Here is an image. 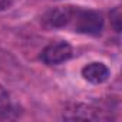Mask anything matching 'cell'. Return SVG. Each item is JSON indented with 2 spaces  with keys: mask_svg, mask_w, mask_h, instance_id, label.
<instances>
[{
  "mask_svg": "<svg viewBox=\"0 0 122 122\" xmlns=\"http://www.w3.org/2000/svg\"><path fill=\"white\" fill-rule=\"evenodd\" d=\"M13 5V0H0V10H6Z\"/></svg>",
  "mask_w": 122,
  "mask_h": 122,
  "instance_id": "7",
  "label": "cell"
},
{
  "mask_svg": "<svg viewBox=\"0 0 122 122\" xmlns=\"http://www.w3.org/2000/svg\"><path fill=\"white\" fill-rule=\"evenodd\" d=\"M72 46L66 42H56L47 45L40 55V59L46 65H59L72 57Z\"/></svg>",
  "mask_w": 122,
  "mask_h": 122,
  "instance_id": "2",
  "label": "cell"
},
{
  "mask_svg": "<svg viewBox=\"0 0 122 122\" xmlns=\"http://www.w3.org/2000/svg\"><path fill=\"white\" fill-rule=\"evenodd\" d=\"M103 111L93 108L91 105H82V103H76L73 105L71 109H68L63 113L65 119H82V121H96V119H109L108 116H105L102 113Z\"/></svg>",
  "mask_w": 122,
  "mask_h": 122,
  "instance_id": "3",
  "label": "cell"
},
{
  "mask_svg": "<svg viewBox=\"0 0 122 122\" xmlns=\"http://www.w3.org/2000/svg\"><path fill=\"white\" fill-rule=\"evenodd\" d=\"M42 22L50 29H71L76 33L96 36L103 29V17L99 12L75 6H60L47 10Z\"/></svg>",
  "mask_w": 122,
  "mask_h": 122,
  "instance_id": "1",
  "label": "cell"
},
{
  "mask_svg": "<svg viewBox=\"0 0 122 122\" xmlns=\"http://www.w3.org/2000/svg\"><path fill=\"white\" fill-rule=\"evenodd\" d=\"M82 76L85 81H88L93 85H99V83H103L108 81L109 69L106 65H103L101 62H92V63H88L86 66H83Z\"/></svg>",
  "mask_w": 122,
  "mask_h": 122,
  "instance_id": "4",
  "label": "cell"
},
{
  "mask_svg": "<svg viewBox=\"0 0 122 122\" xmlns=\"http://www.w3.org/2000/svg\"><path fill=\"white\" fill-rule=\"evenodd\" d=\"M111 23L116 32H121V7H115L111 12Z\"/></svg>",
  "mask_w": 122,
  "mask_h": 122,
  "instance_id": "6",
  "label": "cell"
},
{
  "mask_svg": "<svg viewBox=\"0 0 122 122\" xmlns=\"http://www.w3.org/2000/svg\"><path fill=\"white\" fill-rule=\"evenodd\" d=\"M13 113H15V108L10 101V96L3 86H0V119L12 118Z\"/></svg>",
  "mask_w": 122,
  "mask_h": 122,
  "instance_id": "5",
  "label": "cell"
}]
</instances>
